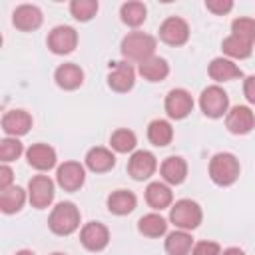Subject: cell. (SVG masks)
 Masks as SVG:
<instances>
[{"label":"cell","instance_id":"obj_10","mask_svg":"<svg viewBox=\"0 0 255 255\" xmlns=\"http://www.w3.org/2000/svg\"><path fill=\"white\" fill-rule=\"evenodd\" d=\"M56 179H58V185L62 189H66V191H78L84 185L86 171H84V167L78 161H64L58 167Z\"/></svg>","mask_w":255,"mask_h":255},{"label":"cell","instance_id":"obj_5","mask_svg":"<svg viewBox=\"0 0 255 255\" xmlns=\"http://www.w3.org/2000/svg\"><path fill=\"white\" fill-rule=\"evenodd\" d=\"M199 106L207 118H221L229 108V98L225 90H221L219 86H209L201 92Z\"/></svg>","mask_w":255,"mask_h":255},{"label":"cell","instance_id":"obj_17","mask_svg":"<svg viewBox=\"0 0 255 255\" xmlns=\"http://www.w3.org/2000/svg\"><path fill=\"white\" fill-rule=\"evenodd\" d=\"M26 157H28V163L38 171H46V169H52L56 165V151L48 143L30 145L26 151Z\"/></svg>","mask_w":255,"mask_h":255},{"label":"cell","instance_id":"obj_8","mask_svg":"<svg viewBox=\"0 0 255 255\" xmlns=\"http://www.w3.org/2000/svg\"><path fill=\"white\" fill-rule=\"evenodd\" d=\"M80 241L88 251H102L110 243V231H108L106 225H102L98 221H92V223H86L82 227Z\"/></svg>","mask_w":255,"mask_h":255},{"label":"cell","instance_id":"obj_18","mask_svg":"<svg viewBox=\"0 0 255 255\" xmlns=\"http://www.w3.org/2000/svg\"><path fill=\"white\" fill-rule=\"evenodd\" d=\"M54 80H56V84H58L60 88H64V90H76V88H80L82 82H84V72H82V68L76 66V64H62V66L56 70Z\"/></svg>","mask_w":255,"mask_h":255},{"label":"cell","instance_id":"obj_20","mask_svg":"<svg viewBox=\"0 0 255 255\" xmlns=\"http://www.w3.org/2000/svg\"><path fill=\"white\" fill-rule=\"evenodd\" d=\"M159 169H161L163 179H165L167 183H171V185L183 183V179H185V175H187V163H185L183 157H177V155L167 157V159L161 163Z\"/></svg>","mask_w":255,"mask_h":255},{"label":"cell","instance_id":"obj_29","mask_svg":"<svg viewBox=\"0 0 255 255\" xmlns=\"http://www.w3.org/2000/svg\"><path fill=\"white\" fill-rule=\"evenodd\" d=\"M145 14H147V8L141 2H126L120 10V16H122L124 24L131 26V28H137L139 24H143Z\"/></svg>","mask_w":255,"mask_h":255},{"label":"cell","instance_id":"obj_41","mask_svg":"<svg viewBox=\"0 0 255 255\" xmlns=\"http://www.w3.org/2000/svg\"><path fill=\"white\" fill-rule=\"evenodd\" d=\"M52 255H64V253H52Z\"/></svg>","mask_w":255,"mask_h":255},{"label":"cell","instance_id":"obj_19","mask_svg":"<svg viewBox=\"0 0 255 255\" xmlns=\"http://www.w3.org/2000/svg\"><path fill=\"white\" fill-rule=\"evenodd\" d=\"M86 165H88V169H92L96 173H106L116 165V157L106 147H92L86 153Z\"/></svg>","mask_w":255,"mask_h":255},{"label":"cell","instance_id":"obj_32","mask_svg":"<svg viewBox=\"0 0 255 255\" xmlns=\"http://www.w3.org/2000/svg\"><path fill=\"white\" fill-rule=\"evenodd\" d=\"M70 12H72V16H74L76 20L88 22V20H92V18L96 16V12H98V2H96V0H74V2L70 4Z\"/></svg>","mask_w":255,"mask_h":255},{"label":"cell","instance_id":"obj_16","mask_svg":"<svg viewBox=\"0 0 255 255\" xmlns=\"http://www.w3.org/2000/svg\"><path fill=\"white\" fill-rule=\"evenodd\" d=\"M12 22L18 30L22 32H30V30H36L40 28L42 24V10L38 6H32V4H22L14 10L12 14Z\"/></svg>","mask_w":255,"mask_h":255},{"label":"cell","instance_id":"obj_4","mask_svg":"<svg viewBox=\"0 0 255 255\" xmlns=\"http://www.w3.org/2000/svg\"><path fill=\"white\" fill-rule=\"evenodd\" d=\"M201 207L191 201V199H179L175 201V205L171 207L169 211V219L175 227H179L181 231H189V229H195L199 223H201Z\"/></svg>","mask_w":255,"mask_h":255},{"label":"cell","instance_id":"obj_21","mask_svg":"<svg viewBox=\"0 0 255 255\" xmlns=\"http://www.w3.org/2000/svg\"><path fill=\"white\" fill-rule=\"evenodd\" d=\"M139 74L147 80V82H161L167 78L169 74V66L163 58L159 56H151L143 62H139Z\"/></svg>","mask_w":255,"mask_h":255},{"label":"cell","instance_id":"obj_36","mask_svg":"<svg viewBox=\"0 0 255 255\" xmlns=\"http://www.w3.org/2000/svg\"><path fill=\"white\" fill-rule=\"evenodd\" d=\"M205 8L213 14H227L231 8H233V2L231 0H207L205 2Z\"/></svg>","mask_w":255,"mask_h":255},{"label":"cell","instance_id":"obj_7","mask_svg":"<svg viewBox=\"0 0 255 255\" xmlns=\"http://www.w3.org/2000/svg\"><path fill=\"white\" fill-rule=\"evenodd\" d=\"M159 38L169 46H183L189 38V26L179 16H169L159 26Z\"/></svg>","mask_w":255,"mask_h":255},{"label":"cell","instance_id":"obj_24","mask_svg":"<svg viewBox=\"0 0 255 255\" xmlns=\"http://www.w3.org/2000/svg\"><path fill=\"white\" fill-rule=\"evenodd\" d=\"M171 199H173V193L165 183L153 181L145 187V201L153 209H165L171 203Z\"/></svg>","mask_w":255,"mask_h":255},{"label":"cell","instance_id":"obj_31","mask_svg":"<svg viewBox=\"0 0 255 255\" xmlns=\"http://www.w3.org/2000/svg\"><path fill=\"white\" fill-rule=\"evenodd\" d=\"M110 143H112V147H114L116 151L128 153V151H131V149L135 147L137 139H135V133L129 131V129H116V131L112 133V137H110Z\"/></svg>","mask_w":255,"mask_h":255},{"label":"cell","instance_id":"obj_1","mask_svg":"<svg viewBox=\"0 0 255 255\" xmlns=\"http://www.w3.org/2000/svg\"><path fill=\"white\" fill-rule=\"evenodd\" d=\"M209 177L213 179V183L225 187L235 183V179L239 177V161L233 153H215L209 161Z\"/></svg>","mask_w":255,"mask_h":255},{"label":"cell","instance_id":"obj_26","mask_svg":"<svg viewBox=\"0 0 255 255\" xmlns=\"http://www.w3.org/2000/svg\"><path fill=\"white\" fill-rule=\"evenodd\" d=\"M193 249V239L187 231H173L167 235L165 239V251L169 255H189V251Z\"/></svg>","mask_w":255,"mask_h":255},{"label":"cell","instance_id":"obj_12","mask_svg":"<svg viewBox=\"0 0 255 255\" xmlns=\"http://www.w3.org/2000/svg\"><path fill=\"white\" fill-rule=\"evenodd\" d=\"M193 110V100L189 96V92L177 88L171 90L165 98V112L169 118L173 120H183L185 116H189V112Z\"/></svg>","mask_w":255,"mask_h":255},{"label":"cell","instance_id":"obj_6","mask_svg":"<svg viewBox=\"0 0 255 255\" xmlns=\"http://www.w3.org/2000/svg\"><path fill=\"white\" fill-rule=\"evenodd\" d=\"M28 197L36 209H44L54 199V181L48 175H34L28 183Z\"/></svg>","mask_w":255,"mask_h":255},{"label":"cell","instance_id":"obj_2","mask_svg":"<svg viewBox=\"0 0 255 255\" xmlns=\"http://www.w3.org/2000/svg\"><path fill=\"white\" fill-rule=\"evenodd\" d=\"M48 225H50V229L56 235H70V233H74L80 227V211H78V207L74 203H70V201L58 203L52 209V213H50Z\"/></svg>","mask_w":255,"mask_h":255},{"label":"cell","instance_id":"obj_28","mask_svg":"<svg viewBox=\"0 0 255 255\" xmlns=\"http://www.w3.org/2000/svg\"><path fill=\"white\" fill-rule=\"evenodd\" d=\"M137 229H139V233L145 235V237H159V235H163V233L167 231V223H165V219H163L161 215H157V213H147V215H143V217L137 221Z\"/></svg>","mask_w":255,"mask_h":255},{"label":"cell","instance_id":"obj_30","mask_svg":"<svg viewBox=\"0 0 255 255\" xmlns=\"http://www.w3.org/2000/svg\"><path fill=\"white\" fill-rule=\"evenodd\" d=\"M221 48H223V52H225L227 56L243 60V58H249V56H251L253 44H249V42H245V40H241V38H237V36L231 34V36H227V38L223 40Z\"/></svg>","mask_w":255,"mask_h":255},{"label":"cell","instance_id":"obj_3","mask_svg":"<svg viewBox=\"0 0 255 255\" xmlns=\"http://www.w3.org/2000/svg\"><path fill=\"white\" fill-rule=\"evenodd\" d=\"M155 52V38L143 32H131L122 40V54L128 60L143 62Z\"/></svg>","mask_w":255,"mask_h":255},{"label":"cell","instance_id":"obj_22","mask_svg":"<svg viewBox=\"0 0 255 255\" xmlns=\"http://www.w3.org/2000/svg\"><path fill=\"white\" fill-rule=\"evenodd\" d=\"M207 72H209L211 80H215V82H229V80H235V78H241L243 76V72L231 60H225V58L211 60Z\"/></svg>","mask_w":255,"mask_h":255},{"label":"cell","instance_id":"obj_35","mask_svg":"<svg viewBox=\"0 0 255 255\" xmlns=\"http://www.w3.org/2000/svg\"><path fill=\"white\" fill-rule=\"evenodd\" d=\"M191 255H221V247L215 241H199L193 245Z\"/></svg>","mask_w":255,"mask_h":255},{"label":"cell","instance_id":"obj_15","mask_svg":"<svg viewBox=\"0 0 255 255\" xmlns=\"http://www.w3.org/2000/svg\"><path fill=\"white\" fill-rule=\"evenodd\" d=\"M30 128H32V116L24 110H10L2 118V129L12 137L28 133Z\"/></svg>","mask_w":255,"mask_h":255},{"label":"cell","instance_id":"obj_34","mask_svg":"<svg viewBox=\"0 0 255 255\" xmlns=\"http://www.w3.org/2000/svg\"><path fill=\"white\" fill-rule=\"evenodd\" d=\"M22 151H24V147H22V143L16 137H6V139L0 141V159L4 163L18 159Z\"/></svg>","mask_w":255,"mask_h":255},{"label":"cell","instance_id":"obj_23","mask_svg":"<svg viewBox=\"0 0 255 255\" xmlns=\"http://www.w3.org/2000/svg\"><path fill=\"white\" fill-rule=\"evenodd\" d=\"M135 203H137L135 195L131 191H128V189H118V191L110 193V197H108V209L112 213H116V215L131 213L135 209Z\"/></svg>","mask_w":255,"mask_h":255},{"label":"cell","instance_id":"obj_27","mask_svg":"<svg viewBox=\"0 0 255 255\" xmlns=\"http://www.w3.org/2000/svg\"><path fill=\"white\" fill-rule=\"evenodd\" d=\"M171 137H173V129H171L169 122H165V120H153L149 124V128H147V139L153 145L163 147V145H167L171 141Z\"/></svg>","mask_w":255,"mask_h":255},{"label":"cell","instance_id":"obj_39","mask_svg":"<svg viewBox=\"0 0 255 255\" xmlns=\"http://www.w3.org/2000/svg\"><path fill=\"white\" fill-rule=\"evenodd\" d=\"M223 255H245V253H243L239 247H229V249L223 251Z\"/></svg>","mask_w":255,"mask_h":255},{"label":"cell","instance_id":"obj_11","mask_svg":"<svg viewBox=\"0 0 255 255\" xmlns=\"http://www.w3.org/2000/svg\"><path fill=\"white\" fill-rule=\"evenodd\" d=\"M155 167H157V161H155L153 153H149L145 149L135 151L129 157V161H128V173L133 179H137V181H143V179L151 177L153 171H155Z\"/></svg>","mask_w":255,"mask_h":255},{"label":"cell","instance_id":"obj_14","mask_svg":"<svg viewBox=\"0 0 255 255\" xmlns=\"http://www.w3.org/2000/svg\"><path fill=\"white\" fill-rule=\"evenodd\" d=\"M133 82H135V72H133L131 64H128V62H116L114 70L108 76V86L114 92L124 94V92H129L133 88Z\"/></svg>","mask_w":255,"mask_h":255},{"label":"cell","instance_id":"obj_9","mask_svg":"<svg viewBox=\"0 0 255 255\" xmlns=\"http://www.w3.org/2000/svg\"><path fill=\"white\" fill-rule=\"evenodd\" d=\"M78 44V32L72 26H56L48 34V48L54 54H70Z\"/></svg>","mask_w":255,"mask_h":255},{"label":"cell","instance_id":"obj_13","mask_svg":"<svg viewBox=\"0 0 255 255\" xmlns=\"http://www.w3.org/2000/svg\"><path fill=\"white\" fill-rule=\"evenodd\" d=\"M225 126L231 133H237V135H243V133H249L255 126V116L253 112L247 108V106H235L227 118H225Z\"/></svg>","mask_w":255,"mask_h":255},{"label":"cell","instance_id":"obj_37","mask_svg":"<svg viewBox=\"0 0 255 255\" xmlns=\"http://www.w3.org/2000/svg\"><path fill=\"white\" fill-rule=\"evenodd\" d=\"M12 179H14V173H12V169L4 163V165L0 167V191L12 187Z\"/></svg>","mask_w":255,"mask_h":255},{"label":"cell","instance_id":"obj_38","mask_svg":"<svg viewBox=\"0 0 255 255\" xmlns=\"http://www.w3.org/2000/svg\"><path fill=\"white\" fill-rule=\"evenodd\" d=\"M243 94H245L247 102L255 104V76H249V78L243 82Z\"/></svg>","mask_w":255,"mask_h":255},{"label":"cell","instance_id":"obj_40","mask_svg":"<svg viewBox=\"0 0 255 255\" xmlns=\"http://www.w3.org/2000/svg\"><path fill=\"white\" fill-rule=\"evenodd\" d=\"M16 255H34V253H32V251H28V249H22V251H18Z\"/></svg>","mask_w":255,"mask_h":255},{"label":"cell","instance_id":"obj_25","mask_svg":"<svg viewBox=\"0 0 255 255\" xmlns=\"http://www.w3.org/2000/svg\"><path fill=\"white\" fill-rule=\"evenodd\" d=\"M24 201H26V193L18 185H12V187L0 191V209L4 213H16V211H20L22 205H24Z\"/></svg>","mask_w":255,"mask_h":255},{"label":"cell","instance_id":"obj_33","mask_svg":"<svg viewBox=\"0 0 255 255\" xmlns=\"http://www.w3.org/2000/svg\"><path fill=\"white\" fill-rule=\"evenodd\" d=\"M231 32H233V36L253 44L255 42V20L253 18H235L231 22Z\"/></svg>","mask_w":255,"mask_h":255}]
</instances>
